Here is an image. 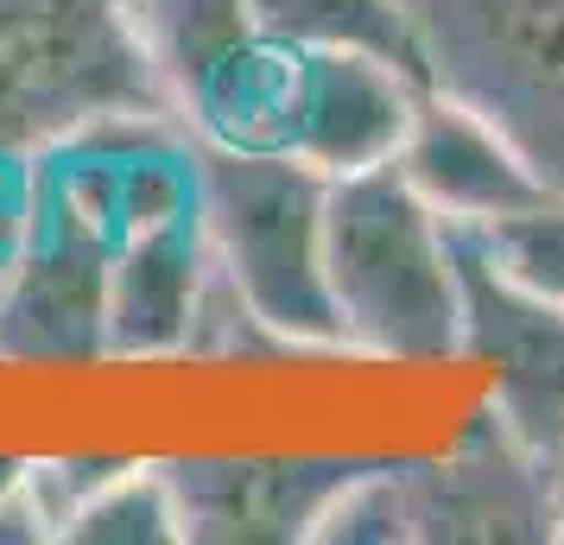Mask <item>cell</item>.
Returning a JSON list of instances; mask_svg holds the SVG:
<instances>
[{"label": "cell", "instance_id": "6da1fadb", "mask_svg": "<svg viewBox=\"0 0 564 545\" xmlns=\"http://www.w3.org/2000/svg\"><path fill=\"white\" fill-rule=\"evenodd\" d=\"M204 190L178 115H121L32 153L26 248L0 292V362H108V273L133 222Z\"/></svg>", "mask_w": 564, "mask_h": 545}, {"label": "cell", "instance_id": "7a4b0ae2", "mask_svg": "<svg viewBox=\"0 0 564 545\" xmlns=\"http://www.w3.org/2000/svg\"><path fill=\"white\" fill-rule=\"evenodd\" d=\"M324 273L349 356L451 362L463 356V286L437 216L400 159L330 178Z\"/></svg>", "mask_w": 564, "mask_h": 545}, {"label": "cell", "instance_id": "3957f363", "mask_svg": "<svg viewBox=\"0 0 564 545\" xmlns=\"http://www.w3.org/2000/svg\"><path fill=\"white\" fill-rule=\"evenodd\" d=\"M121 115H178L128 0H0V146L39 153Z\"/></svg>", "mask_w": 564, "mask_h": 545}, {"label": "cell", "instance_id": "277c9868", "mask_svg": "<svg viewBox=\"0 0 564 545\" xmlns=\"http://www.w3.org/2000/svg\"><path fill=\"white\" fill-rule=\"evenodd\" d=\"M324 197H330V178L299 153L204 146L209 241L241 298L285 349L349 356L330 305V273H324Z\"/></svg>", "mask_w": 564, "mask_h": 545}, {"label": "cell", "instance_id": "5b68a950", "mask_svg": "<svg viewBox=\"0 0 564 545\" xmlns=\"http://www.w3.org/2000/svg\"><path fill=\"white\" fill-rule=\"evenodd\" d=\"M425 83L508 133L564 204V0H406Z\"/></svg>", "mask_w": 564, "mask_h": 545}, {"label": "cell", "instance_id": "8992f818", "mask_svg": "<svg viewBox=\"0 0 564 545\" xmlns=\"http://www.w3.org/2000/svg\"><path fill=\"white\" fill-rule=\"evenodd\" d=\"M178 121L204 146L285 153L299 52L267 39L248 0H128Z\"/></svg>", "mask_w": 564, "mask_h": 545}, {"label": "cell", "instance_id": "52a82bcc", "mask_svg": "<svg viewBox=\"0 0 564 545\" xmlns=\"http://www.w3.org/2000/svg\"><path fill=\"white\" fill-rule=\"evenodd\" d=\"M444 241L463 286V356H482L495 368L488 413L527 450L564 469V305L520 286L488 254L482 229L444 222Z\"/></svg>", "mask_w": 564, "mask_h": 545}, {"label": "cell", "instance_id": "ba28073f", "mask_svg": "<svg viewBox=\"0 0 564 545\" xmlns=\"http://www.w3.org/2000/svg\"><path fill=\"white\" fill-rule=\"evenodd\" d=\"M412 545H552L564 539V469L476 413L451 457L400 464Z\"/></svg>", "mask_w": 564, "mask_h": 545}, {"label": "cell", "instance_id": "9c48e42d", "mask_svg": "<svg viewBox=\"0 0 564 545\" xmlns=\"http://www.w3.org/2000/svg\"><path fill=\"white\" fill-rule=\"evenodd\" d=\"M197 545H311L317 520L375 457H159Z\"/></svg>", "mask_w": 564, "mask_h": 545}, {"label": "cell", "instance_id": "30bf717a", "mask_svg": "<svg viewBox=\"0 0 564 545\" xmlns=\"http://www.w3.org/2000/svg\"><path fill=\"white\" fill-rule=\"evenodd\" d=\"M425 83L375 52H299L285 153L317 165L324 178H349L400 159Z\"/></svg>", "mask_w": 564, "mask_h": 545}, {"label": "cell", "instance_id": "8fae6325", "mask_svg": "<svg viewBox=\"0 0 564 545\" xmlns=\"http://www.w3.org/2000/svg\"><path fill=\"white\" fill-rule=\"evenodd\" d=\"M209 273H216V241H209L204 190L133 222L108 273V362L184 356Z\"/></svg>", "mask_w": 564, "mask_h": 545}, {"label": "cell", "instance_id": "7c38bea8", "mask_svg": "<svg viewBox=\"0 0 564 545\" xmlns=\"http://www.w3.org/2000/svg\"><path fill=\"white\" fill-rule=\"evenodd\" d=\"M400 172L444 222H469V229H488V222L558 204L533 178V165L508 146V133L495 121H482L469 102L432 89V83L419 89L412 133L400 146Z\"/></svg>", "mask_w": 564, "mask_h": 545}, {"label": "cell", "instance_id": "4fadbf2b", "mask_svg": "<svg viewBox=\"0 0 564 545\" xmlns=\"http://www.w3.org/2000/svg\"><path fill=\"white\" fill-rule=\"evenodd\" d=\"M267 39L285 52H375L425 83V45L406 0H248Z\"/></svg>", "mask_w": 564, "mask_h": 545}, {"label": "cell", "instance_id": "5bb4252c", "mask_svg": "<svg viewBox=\"0 0 564 545\" xmlns=\"http://www.w3.org/2000/svg\"><path fill=\"white\" fill-rule=\"evenodd\" d=\"M64 545H178L184 514L165 464H121L102 489L64 520Z\"/></svg>", "mask_w": 564, "mask_h": 545}, {"label": "cell", "instance_id": "9a60e30c", "mask_svg": "<svg viewBox=\"0 0 564 545\" xmlns=\"http://www.w3.org/2000/svg\"><path fill=\"white\" fill-rule=\"evenodd\" d=\"M311 545H412L406 526V489H400V464H368L336 494Z\"/></svg>", "mask_w": 564, "mask_h": 545}, {"label": "cell", "instance_id": "2e32d148", "mask_svg": "<svg viewBox=\"0 0 564 545\" xmlns=\"http://www.w3.org/2000/svg\"><path fill=\"white\" fill-rule=\"evenodd\" d=\"M482 241L520 286H533L539 298L564 305V204L527 209V216H508V222H488Z\"/></svg>", "mask_w": 564, "mask_h": 545}, {"label": "cell", "instance_id": "e0dca14e", "mask_svg": "<svg viewBox=\"0 0 564 545\" xmlns=\"http://www.w3.org/2000/svg\"><path fill=\"white\" fill-rule=\"evenodd\" d=\"M121 464H128V457H26V489H32V501L45 508V520H52V539Z\"/></svg>", "mask_w": 564, "mask_h": 545}, {"label": "cell", "instance_id": "ac0fdd59", "mask_svg": "<svg viewBox=\"0 0 564 545\" xmlns=\"http://www.w3.org/2000/svg\"><path fill=\"white\" fill-rule=\"evenodd\" d=\"M26 209H32V153L0 146V292L20 266V248H26Z\"/></svg>", "mask_w": 564, "mask_h": 545}, {"label": "cell", "instance_id": "d6986e66", "mask_svg": "<svg viewBox=\"0 0 564 545\" xmlns=\"http://www.w3.org/2000/svg\"><path fill=\"white\" fill-rule=\"evenodd\" d=\"M0 545H52V520L32 501L26 482L0 494Z\"/></svg>", "mask_w": 564, "mask_h": 545}, {"label": "cell", "instance_id": "ffe728a7", "mask_svg": "<svg viewBox=\"0 0 564 545\" xmlns=\"http://www.w3.org/2000/svg\"><path fill=\"white\" fill-rule=\"evenodd\" d=\"M20 482H26V457H0V494L20 489Z\"/></svg>", "mask_w": 564, "mask_h": 545}]
</instances>
